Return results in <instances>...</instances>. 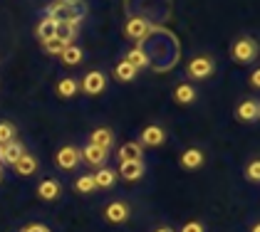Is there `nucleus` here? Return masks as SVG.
Wrapping results in <instances>:
<instances>
[{
	"instance_id": "423d86ee",
	"label": "nucleus",
	"mask_w": 260,
	"mask_h": 232,
	"mask_svg": "<svg viewBox=\"0 0 260 232\" xmlns=\"http://www.w3.org/2000/svg\"><path fill=\"white\" fill-rule=\"evenodd\" d=\"M80 89L87 94V97H97L102 94L104 89H107V77H104V72H87L84 79L80 82Z\"/></svg>"
},
{
	"instance_id": "7ed1b4c3",
	"label": "nucleus",
	"mask_w": 260,
	"mask_h": 232,
	"mask_svg": "<svg viewBox=\"0 0 260 232\" xmlns=\"http://www.w3.org/2000/svg\"><path fill=\"white\" fill-rule=\"evenodd\" d=\"M231 57L240 62V64H248V62H253V59L258 57V45H255V40L253 37H238L233 42V47H231Z\"/></svg>"
},
{
	"instance_id": "72a5a7b5",
	"label": "nucleus",
	"mask_w": 260,
	"mask_h": 232,
	"mask_svg": "<svg viewBox=\"0 0 260 232\" xmlns=\"http://www.w3.org/2000/svg\"><path fill=\"white\" fill-rule=\"evenodd\" d=\"M250 232H260V225H258V222H253V225H250Z\"/></svg>"
},
{
	"instance_id": "9b49d317",
	"label": "nucleus",
	"mask_w": 260,
	"mask_h": 232,
	"mask_svg": "<svg viewBox=\"0 0 260 232\" xmlns=\"http://www.w3.org/2000/svg\"><path fill=\"white\" fill-rule=\"evenodd\" d=\"M144 173H146L144 161H124V163H119V168H117V175L124 178V180H129V183L144 178Z\"/></svg>"
},
{
	"instance_id": "39448f33",
	"label": "nucleus",
	"mask_w": 260,
	"mask_h": 232,
	"mask_svg": "<svg viewBox=\"0 0 260 232\" xmlns=\"http://www.w3.org/2000/svg\"><path fill=\"white\" fill-rule=\"evenodd\" d=\"M132 217V208L126 200H112L104 205V220L112 222V225H121Z\"/></svg>"
},
{
	"instance_id": "dca6fc26",
	"label": "nucleus",
	"mask_w": 260,
	"mask_h": 232,
	"mask_svg": "<svg viewBox=\"0 0 260 232\" xmlns=\"http://www.w3.org/2000/svg\"><path fill=\"white\" fill-rule=\"evenodd\" d=\"M89 143H92V146H97V148L109 151V148L114 146V131H112V129H107V126H100V129H94V131L89 134Z\"/></svg>"
},
{
	"instance_id": "4be33fe9",
	"label": "nucleus",
	"mask_w": 260,
	"mask_h": 232,
	"mask_svg": "<svg viewBox=\"0 0 260 232\" xmlns=\"http://www.w3.org/2000/svg\"><path fill=\"white\" fill-rule=\"evenodd\" d=\"M137 74H139V69H137V67H132L126 59L117 62V67H114V79H117V82H134Z\"/></svg>"
},
{
	"instance_id": "7c9ffc66",
	"label": "nucleus",
	"mask_w": 260,
	"mask_h": 232,
	"mask_svg": "<svg viewBox=\"0 0 260 232\" xmlns=\"http://www.w3.org/2000/svg\"><path fill=\"white\" fill-rule=\"evenodd\" d=\"M22 232H52L47 225H42V222H30V225H25Z\"/></svg>"
},
{
	"instance_id": "393cba45",
	"label": "nucleus",
	"mask_w": 260,
	"mask_h": 232,
	"mask_svg": "<svg viewBox=\"0 0 260 232\" xmlns=\"http://www.w3.org/2000/svg\"><path fill=\"white\" fill-rule=\"evenodd\" d=\"M75 190H77V193H82V195L94 193V190H97V185H94V175H92V173L80 175V178L75 180Z\"/></svg>"
},
{
	"instance_id": "bb28decb",
	"label": "nucleus",
	"mask_w": 260,
	"mask_h": 232,
	"mask_svg": "<svg viewBox=\"0 0 260 232\" xmlns=\"http://www.w3.org/2000/svg\"><path fill=\"white\" fill-rule=\"evenodd\" d=\"M15 134H18L15 124H10V121H0V146L15 141Z\"/></svg>"
},
{
	"instance_id": "473e14b6",
	"label": "nucleus",
	"mask_w": 260,
	"mask_h": 232,
	"mask_svg": "<svg viewBox=\"0 0 260 232\" xmlns=\"http://www.w3.org/2000/svg\"><path fill=\"white\" fill-rule=\"evenodd\" d=\"M154 232H174V230H171L169 225H161V227H156V230H154Z\"/></svg>"
},
{
	"instance_id": "c756f323",
	"label": "nucleus",
	"mask_w": 260,
	"mask_h": 232,
	"mask_svg": "<svg viewBox=\"0 0 260 232\" xmlns=\"http://www.w3.org/2000/svg\"><path fill=\"white\" fill-rule=\"evenodd\" d=\"M179 232H206V225L199 222V220H188V222H183V225H181Z\"/></svg>"
},
{
	"instance_id": "f257e3e1",
	"label": "nucleus",
	"mask_w": 260,
	"mask_h": 232,
	"mask_svg": "<svg viewBox=\"0 0 260 232\" xmlns=\"http://www.w3.org/2000/svg\"><path fill=\"white\" fill-rule=\"evenodd\" d=\"M87 10V5L82 0H55L47 5V18H52L55 22H62V20H82Z\"/></svg>"
},
{
	"instance_id": "2f4dec72",
	"label": "nucleus",
	"mask_w": 260,
	"mask_h": 232,
	"mask_svg": "<svg viewBox=\"0 0 260 232\" xmlns=\"http://www.w3.org/2000/svg\"><path fill=\"white\" fill-rule=\"evenodd\" d=\"M250 87H253V89H258L260 87V69H255V72L250 74Z\"/></svg>"
},
{
	"instance_id": "9d476101",
	"label": "nucleus",
	"mask_w": 260,
	"mask_h": 232,
	"mask_svg": "<svg viewBox=\"0 0 260 232\" xmlns=\"http://www.w3.org/2000/svg\"><path fill=\"white\" fill-rule=\"evenodd\" d=\"M62 195V183L57 178H45L38 183V198L45 200V203H52V200H57Z\"/></svg>"
},
{
	"instance_id": "f3484780",
	"label": "nucleus",
	"mask_w": 260,
	"mask_h": 232,
	"mask_svg": "<svg viewBox=\"0 0 260 232\" xmlns=\"http://www.w3.org/2000/svg\"><path fill=\"white\" fill-rule=\"evenodd\" d=\"M117 158H119V163H124V161H144V146L139 141H126L124 146H119Z\"/></svg>"
},
{
	"instance_id": "6e6552de",
	"label": "nucleus",
	"mask_w": 260,
	"mask_h": 232,
	"mask_svg": "<svg viewBox=\"0 0 260 232\" xmlns=\"http://www.w3.org/2000/svg\"><path fill=\"white\" fill-rule=\"evenodd\" d=\"M203 163H206V153L201 148H196V146L186 148L179 156V166L183 171H199V168H203Z\"/></svg>"
},
{
	"instance_id": "f8f14e48",
	"label": "nucleus",
	"mask_w": 260,
	"mask_h": 232,
	"mask_svg": "<svg viewBox=\"0 0 260 232\" xmlns=\"http://www.w3.org/2000/svg\"><path fill=\"white\" fill-rule=\"evenodd\" d=\"M236 116H238V121H245V124L258 121V119H260L258 99H245V101H240L238 106H236Z\"/></svg>"
},
{
	"instance_id": "b1692460",
	"label": "nucleus",
	"mask_w": 260,
	"mask_h": 232,
	"mask_svg": "<svg viewBox=\"0 0 260 232\" xmlns=\"http://www.w3.org/2000/svg\"><path fill=\"white\" fill-rule=\"evenodd\" d=\"M55 89H57V94H60L62 99H72L77 92H80V82H77L75 77H64V79L57 82Z\"/></svg>"
},
{
	"instance_id": "5701e85b",
	"label": "nucleus",
	"mask_w": 260,
	"mask_h": 232,
	"mask_svg": "<svg viewBox=\"0 0 260 232\" xmlns=\"http://www.w3.org/2000/svg\"><path fill=\"white\" fill-rule=\"evenodd\" d=\"M126 62L132 64V67H137V69H144L146 64H149V55H146V50L141 47V45H137V47H132L129 52H126Z\"/></svg>"
},
{
	"instance_id": "f704fd0d",
	"label": "nucleus",
	"mask_w": 260,
	"mask_h": 232,
	"mask_svg": "<svg viewBox=\"0 0 260 232\" xmlns=\"http://www.w3.org/2000/svg\"><path fill=\"white\" fill-rule=\"evenodd\" d=\"M0 180H3V163H0Z\"/></svg>"
},
{
	"instance_id": "c9c22d12",
	"label": "nucleus",
	"mask_w": 260,
	"mask_h": 232,
	"mask_svg": "<svg viewBox=\"0 0 260 232\" xmlns=\"http://www.w3.org/2000/svg\"><path fill=\"white\" fill-rule=\"evenodd\" d=\"M0 148H3V146H0Z\"/></svg>"
},
{
	"instance_id": "0eeeda50",
	"label": "nucleus",
	"mask_w": 260,
	"mask_h": 232,
	"mask_svg": "<svg viewBox=\"0 0 260 232\" xmlns=\"http://www.w3.org/2000/svg\"><path fill=\"white\" fill-rule=\"evenodd\" d=\"M139 143L141 146H149V148H159L166 143V131H164V126L159 124H149V126H144V131L139 136Z\"/></svg>"
},
{
	"instance_id": "a878e982",
	"label": "nucleus",
	"mask_w": 260,
	"mask_h": 232,
	"mask_svg": "<svg viewBox=\"0 0 260 232\" xmlns=\"http://www.w3.org/2000/svg\"><path fill=\"white\" fill-rule=\"evenodd\" d=\"M55 30H57V22L52 18H45L38 25V37H40V42H45V40H52L55 37Z\"/></svg>"
},
{
	"instance_id": "20e7f679",
	"label": "nucleus",
	"mask_w": 260,
	"mask_h": 232,
	"mask_svg": "<svg viewBox=\"0 0 260 232\" xmlns=\"http://www.w3.org/2000/svg\"><path fill=\"white\" fill-rule=\"evenodd\" d=\"M216 72V62L213 57H208V55H199V57H193L188 62V67H186V74L188 79H208L211 74Z\"/></svg>"
},
{
	"instance_id": "2eb2a0df",
	"label": "nucleus",
	"mask_w": 260,
	"mask_h": 232,
	"mask_svg": "<svg viewBox=\"0 0 260 232\" xmlns=\"http://www.w3.org/2000/svg\"><path fill=\"white\" fill-rule=\"evenodd\" d=\"M94 175V185L97 188H102V190H112L114 185H117V180H119V175H117V171L114 168H109V166H102Z\"/></svg>"
},
{
	"instance_id": "aec40b11",
	"label": "nucleus",
	"mask_w": 260,
	"mask_h": 232,
	"mask_svg": "<svg viewBox=\"0 0 260 232\" xmlns=\"http://www.w3.org/2000/svg\"><path fill=\"white\" fill-rule=\"evenodd\" d=\"M199 99V89L193 87V84H188V82H183V84H176V89H174V101L176 104H193Z\"/></svg>"
},
{
	"instance_id": "f03ea898",
	"label": "nucleus",
	"mask_w": 260,
	"mask_h": 232,
	"mask_svg": "<svg viewBox=\"0 0 260 232\" xmlns=\"http://www.w3.org/2000/svg\"><path fill=\"white\" fill-rule=\"evenodd\" d=\"M82 163V153L77 146H72V143H67V146H62L60 151L55 153V166L64 171V173H72L77 166Z\"/></svg>"
},
{
	"instance_id": "ddd939ff",
	"label": "nucleus",
	"mask_w": 260,
	"mask_h": 232,
	"mask_svg": "<svg viewBox=\"0 0 260 232\" xmlns=\"http://www.w3.org/2000/svg\"><path fill=\"white\" fill-rule=\"evenodd\" d=\"M82 20H62L57 22V30H55V37L60 40L62 45H72L77 37V30H80Z\"/></svg>"
},
{
	"instance_id": "c85d7f7f",
	"label": "nucleus",
	"mask_w": 260,
	"mask_h": 232,
	"mask_svg": "<svg viewBox=\"0 0 260 232\" xmlns=\"http://www.w3.org/2000/svg\"><path fill=\"white\" fill-rule=\"evenodd\" d=\"M42 50H45L47 55H60L62 50H64V45H62L57 37H52V40H45V42H42Z\"/></svg>"
},
{
	"instance_id": "4468645a",
	"label": "nucleus",
	"mask_w": 260,
	"mask_h": 232,
	"mask_svg": "<svg viewBox=\"0 0 260 232\" xmlns=\"http://www.w3.org/2000/svg\"><path fill=\"white\" fill-rule=\"evenodd\" d=\"M124 32H126V37H132V40H137V42H141V40L149 37V32H151V25H149V22H146L144 18H132L129 22H126Z\"/></svg>"
},
{
	"instance_id": "412c9836",
	"label": "nucleus",
	"mask_w": 260,
	"mask_h": 232,
	"mask_svg": "<svg viewBox=\"0 0 260 232\" xmlns=\"http://www.w3.org/2000/svg\"><path fill=\"white\" fill-rule=\"evenodd\" d=\"M60 59L67 64V67H75V64H80L82 59H84V52H82L80 45H64V50L60 52Z\"/></svg>"
},
{
	"instance_id": "a211bd4d",
	"label": "nucleus",
	"mask_w": 260,
	"mask_h": 232,
	"mask_svg": "<svg viewBox=\"0 0 260 232\" xmlns=\"http://www.w3.org/2000/svg\"><path fill=\"white\" fill-rule=\"evenodd\" d=\"M13 168H15V173H18V175L27 178V175H32L38 168H40V163H38V158H35L32 153H27V151H25V153H22L20 158L13 163Z\"/></svg>"
},
{
	"instance_id": "6ab92c4d",
	"label": "nucleus",
	"mask_w": 260,
	"mask_h": 232,
	"mask_svg": "<svg viewBox=\"0 0 260 232\" xmlns=\"http://www.w3.org/2000/svg\"><path fill=\"white\" fill-rule=\"evenodd\" d=\"M25 153V146H22L20 141L15 138V141H10V143H5L3 148H0V163H5V166H13L20 156Z\"/></svg>"
},
{
	"instance_id": "cd10ccee",
	"label": "nucleus",
	"mask_w": 260,
	"mask_h": 232,
	"mask_svg": "<svg viewBox=\"0 0 260 232\" xmlns=\"http://www.w3.org/2000/svg\"><path fill=\"white\" fill-rule=\"evenodd\" d=\"M245 180H248V183H258L260 180V161L258 158L248 161V166H245Z\"/></svg>"
},
{
	"instance_id": "1a4fd4ad",
	"label": "nucleus",
	"mask_w": 260,
	"mask_h": 232,
	"mask_svg": "<svg viewBox=\"0 0 260 232\" xmlns=\"http://www.w3.org/2000/svg\"><path fill=\"white\" fill-rule=\"evenodd\" d=\"M80 153H82V161H84V163H89L92 168H102V166H107V158H109V151L97 148V146H92V143L82 146Z\"/></svg>"
}]
</instances>
